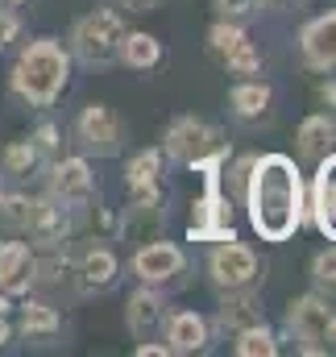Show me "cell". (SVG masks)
<instances>
[{
	"label": "cell",
	"instance_id": "8992f818",
	"mask_svg": "<svg viewBox=\"0 0 336 357\" xmlns=\"http://www.w3.org/2000/svg\"><path fill=\"white\" fill-rule=\"evenodd\" d=\"M75 137H79V146H84L87 154L112 158L125 146V125H121V116L108 104H87L84 112H79V121H75Z\"/></svg>",
	"mask_w": 336,
	"mask_h": 357
},
{
	"label": "cell",
	"instance_id": "3957f363",
	"mask_svg": "<svg viewBox=\"0 0 336 357\" xmlns=\"http://www.w3.org/2000/svg\"><path fill=\"white\" fill-rule=\"evenodd\" d=\"M125 21L116 8H91L87 17L75 21L71 29V50L87 67H112L121 59V42H125Z\"/></svg>",
	"mask_w": 336,
	"mask_h": 357
},
{
	"label": "cell",
	"instance_id": "74e56055",
	"mask_svg": "<svg viewBox=\"0 0 336 357\" xmlns=\"http://www.w3.org/2000/svg\"><path fill=\"white\" fill-rule=\"evenodd\" d=\"M333 349H336V328H333Z\"/></svg>",
	"mask_w": 336,
	"mask_h": 357
},
{
	"label": "cell",
	"instance_id": "1f68e13d",
	"mask_svg": "<svg viewBox=\"0 0 336 357\" xmlns=\"http://www.w3.org/2000/svg\"><path fill=\"white\" fill-rule=\"evenodd\" d=\"M133 354H137V357H167L170 349H167V345H158V341H154V337H150V341H142V345H137V349H133Z\"/></svg>",
	"mask_w": 336,
	"mask_h": 357
},
{
	"label": "cell",
	"instance_id": "d4e9b609",
	"mask_svg": "<svg viewBox=\"0 0 336 357\" xmlns=\"http://www.w3.org/2000/svg\"><path fill=\"white\" fill-rule=\"evenodd\" d=\"M33 204L29 195H0V229L8 233H25L29 220H33Z\"/></svg>",
	"mask_w": 336,
	"mask_h": 357
},
{
	"label": "cell",
	"instance_id": "7a4b0ae2",
	"mask_svg": "<svg viewBox=\"0 0 336 357\" xmlns=\"http://www.w3.org/2000/svg\"><path fill=\"white\" fill-rule=\"evenodd\" d=\"M67 79H71V54L63 50V42L59 38H33L17 54L8 88L29 108H50L67 91Z\"/></svg>",
	"mask_w": 336,
	"mask_h": 357
},
{
	"label": "cell",
	"instance_id": "8d00e7d4",
	"mask_svg": "<svg viewBox=\"0 0 336 357\" xmlns=\"http://www.w3.org/2000/svg\"><path fill=\"white\" fill-rule=\"evenodd\" d=\"M257 4H266V8H278V4H291V0H257Z\"/></svg>",
	"mask_w": 336,
	"mask_h": 357
},
{
	"label": "cell",
	"instance_id": "f546056e",
	"mask_svg": "<svg viewBox=\"0 0 336 357\" xmlns=\"http://www.w3.org/2000/svg\"><path fill=\"white\" fill-rule=\"evenodd\" d=\"M17 38H21V17L8 13V8H0V50H8Z\"/></svg>",
	"mask_w": 336,
	"mask_h": 357
},
{
	"label": "cell",
	"instance_id": "d590c367",
	"mask_svg": "<svg viewBox=\"0 0 336 357\" xmlns=\"http://www.w3.org/2000/svg\"><path fill=\"white\" fill-rule=\"evenodd\" d=\"M0 316H8V295L0 291Z\"/></svg>",
	"mask_w": 336,
	"mask_h": 357
},
{
	"label": "cell",
	"instance_id": "d6986e66",
	"mask_svg": "<svg viewBox=\"0 0 336 357\" xmlns=\"http://www.w3.org/2000/svg\"><path fill=\"white\" fill-rule=\"evenodd\" d=\"M270 100H274V88L261 84V79H241L237 88L229 91V104H233V112H237L241 121L266 116V112H270Z\"/></svg>",
	"mask_w": 336,
	"mask_h": 357
},
{
	"label": "cell",
	"instance_id": "ffe728a7",
	"mask_svg": "<svg viewBox=\"0 0 336 357\" xmlns=\"http://www.w3.org/2000/svg\"><path fill=\"white\" fill-rule=\"evenodd\" d=\"M59 328H63V316H59L50 303L29 299V303L21 307V337H25V341H50V337H59Z\"/></svg>",
	"mask_w": 336,
	"mask_h": 357
},
{
	"label": "cell",
	"instance_id": "7402d4cb",
	"mask_svg": "<svg viewBox=\"0 0 336 357\" xmlns=\"http://www.w3.org/2000/svg\"><path fill=\"white\" fill-rule=\"evenodd\" d=\"M233 354L237 357H274L278 354V341L266 324H253V328H241L233 337Z\"/></svg>",
	"mask_w": 336,
	"mask_h": 357
},
{
	"label": "cell",
	"instance_id": "836d02e7",
	"mask_svg": "<svg viewBox=\"0 0 336 357\" xmlns=\"http://www.w3.org/2000/svg\"><path fill=\"white\" fill-rule=\"evenodd\" d=\"M320 100H324L328 108H336V79H333V84H324V88H320Z\"/></svg>",
	"mask_w": 336,
	"mask_h": 357
},
{
	"label": "cell",
	"instance_id": "2e32d148",
	"mask_svg": "<svg viewBox=\"0 0 336 357\" xmlns=\"http://www.w3.org/2000/svg\"><path fill=\"white\" fill-rule=\"evenodd\" d=\"M167 349L170 354H204L208 349V320L199 316V312H174V316H167Z\"/></svg>",
	"mask_w": 336,
	"mask_h": 357
},
{
	"label": "cell",
	"instance_id": "7c38bea8",
	"mask_svg": "<svg viewBox=\"0 0 336 357\" xmlns=\"http://www.w3.org/2000/svg\"><path fill=\"white\" fill-rule=\"evenodd\" d=\"M121 278V262L112 258V250H87L75 266V291L79 295H108Z\"/></svg>",
	"mask_w": 336,
	"mask_h": 357
},
{
	"label": "cell",
	"instance_id": "cb8c5ba5",
	"mask_svg": "<svg viewBox=\"0 0 336 357\" xmlns=\"http://www.w3.org/2000/svg\"><path fill=\"white\" fill-rule=\"evenodd\" d=\"M162 175V150H142L125 162V183L129 187H150Z\"/></svg>",
	"mask_w": 336,
	"mask_h": 357
},
{
	"label": "cell",
	"instance_id": "5b68a950",
	"mask_svg": "<svg viewBox=\"0 0 336 357\" xmlns=\"http://www.w3.org/2000/svg\"><path fill=\"white\" fill-rule=\"evenodd\" d=\"M162 150H167V158L183 162V167H199L208 154H216V150H224V146H220V133H216L208 121H199V116H178L167 129Z\"/></svg>",
	"mask_w": 336,
	"mask_h": 357
},
{
	"label": "cell",
	"instance_id": "e575fe53",
	"mask_svg": "<svg viewBox=\"0 0 336 357\" xmlns=\"http://www.w3.org/2000/svg\"><path fill=\"white\" fill-rule=\"evenodd\" d=\"M8 337H13V328H8V320H4V316H0V349H4V345H8Z\"/></svg>",
	"mask_w": 336,
	"mask_h": 357
},
{
	"label": "cell",
	"instance_id": "4316f807",
	"mask_svg": "<svg viewBox=\"0 0 336 357\" xmlns=\"http://www.w3.org/2000/svg\"><path fill=\"white\" fill-rule=\"evenodd\" d=\"M224 67H229V75H241V79H253V75H261V54L253 50V42H241L229 59H224Z\"/></svg>",
	"mask_w": 336,
	"mask_h": 357
},
{
	"label": "cell",
	"instance_id": "5bb4252c",
	"mask_svg": "<svg viewBox=\"0 0 336 357\" xmlns=\"http://www.w3.org/2000/svg\"><path fill=\"white\" fill-rule=\"evenodd\" d=\"M33 250L25 241H0V291L4 295H21L33 287Z\"/></svg>",
	"mask_w": 336,
	"mask_h": 357
},
{
	"label": "cell",
	"instance_id": "9a60e30c",
	"mask_svg": "<svg viewBox=\"0 0 336 357\" xmlns=\"http://www.w3.org/2000/svg\"><path fill=\"white\" fill-rule=\"evenodd\" d=\"M303 63L312 71H333L336 67V8L316 17L303 29Z\"/></svg>",
	"mask_w": 336,
	"mask_h": 357
},
{
	"label": "cell",
	"instance_id": "4fadbf2b",
	"mask_svg": "<svg viewBox=\"0 0 336 357\" xmlns=\"http://www.w3.org/2000/svg\"><path fill=\"white\" fill-rule=\"evenodd\" d=\"M312 216L320 225V233L336 241V154L320 158V171L312 183Z\"/></svg>",
	"mask_w": 336,
	"mask_h": 357
},
{
	"label": "cell",
	"instance_id": "d6a6232c",
	"mask_svg": "<svg viewBox=\"0 0 336 357\" xmlns=\"http://www.w3.org/2000/svg\"><path fill=\"white\" fill-rule=\"evenodd\" d=\"M121 8H129V13H154L158 0H121Z\"/></svg>",
	"mask_w": 336,
	"mask_h": 357
},
{
	"label": "cell",
	"instance_id": "6da1fadb",
	"mask_svg": "<svg viewBox=\"0 0 336 357\" xmlns=\"http://www.w3.org/2000/svg\"><path fill=\"white\" fill-rule=\"evenodd\" d=\"M245 208L261 241H287L303 220V178L295 158L287 154L253 158L245 178Z\"/></svg>",
	"mask_w": 336,
	"mask_h": 357
},
{
	"label": "cell",
	"instance_id": "52a82bcc",
	"mask_svg": "<svg viewBox=\"0 0 336 357\" xmlns=\"http://www.w3.org/2000/svg\"><path fill=\"white\" fill-rule=\"evenodd\" d=\"M212 282L220 287V291H241V287H253L257 278H261V270H257V254H253L250 245H241L237 237H229V241H220L216 250H212Z\"/></svg>",
	"mask_w": 336,
	"mask_h": 357
},
{
	"label": "cell",
	"instance_id": "ba28073f",
	"mask_svg": "<svg viewBox=\"0 0 336 357\" xmlns=\"http://www.w3.org/2000/svg\"><path fill=\"white\" fill-rule=\"evenodd\" d=\"M183 266H187L183 250H178L174 241H162V237H154V241L137 245V254H133V274H137L146 287H167V282H178Z\"/></svg>",
	"mask_w": 336,
	"mask_h": 357
},
{
	"label": "cell",
	"instance_id": "8fae6325",
	"mask_svg": "<svg viewBox=\"0 0 336 357\" xmlns=\"http://www.w3.org/2000/svg\"><path fill=\"white\" fill-rule=\"evenodd\" d=\"M91 167H87L84 158H63V162H54L50 167V199H59V204H71V208H79L84 199H91Z\"/></svg>",
	"mask_w": 336,
	"mask_h": 357
},
{
	"label": "cell",
	"instance_id": "30bf717a",
	"mask_svg": "<svg viewBox=\"0 0 336 357\" xmlns=\"http://www.w3.org/2000/svg\"><path fill=\"white\" fill-rule=\"evenodd\" d=\"M167 303H162V295L154 291V287H142V291H133L129 295V307H125V324H129V333L137 337V341H150V337H158L162 333V324H167Z\"/></svg>",
	"mask_w": 336,
	"mask_h": 357
},
{
	"label": "cell",
	"instance_id": "277c9868",
	"mask_svg": "<svg viewBox=\"0 0 336 357\" xmlns=\"http://www.w3.org/2000/svg\"><path fill=\"white\" fill-rule=\"evenodd\" d=\"M287 328L299 345V354H328L333 349V328H336V312L328 307L324 295H299L287 307Z\"/></svg>",
	"mask_w": 336,
	"mask_h": 357
},
{
	"label": "cell",
	"instance_id": "4dcf8cb0",
	"mask_svg": "<svg viewBox=\"0 0 336 357\" xmlns=\"http://www.w3.org/2000/svg\"><path fill=\"white\" fill-rule=\"evenodd\" d=\"M253 0H216V13L224 17V21H241V17H250Z\"/></svg>",
	"mask_w": 336,
	"mask_h": 357
},
{
	"label": "cell",
	"instance_id": "9c48e42d",
	"mask_svg": "<svg viewBox=\"0 0 336 357\" xmlns=\"http://www.w3.org/2000/svg\"><path fill=\"white\" fill-rule=\"evenodd\" d=\"M25 233H29L33 245H42V250H63L67 237L79 233V229H75V208H71V204H59V199H38V204H33V220H29Z\"/></svg>",
	"mask_w": 336,
	"mask_h": 357
},
{
	"label": "cell",
	"instance_id": "f35d334b",
	"mask_svg": "<svg viewBox=\"0 0 336 357\" xmlns=\"http://www.w3.org/2000/svg\"><path fill=\"white\" fill-rule=\"evenodd\" d=\"M8 4H25V0H8Z\"/></svg>",
	"mask_w": 336,
	"mask_h": 357
},
{
	"label": "cell",
	"instance_id": "f1b7e54d",
	"mask_svg": "<svg viewBox=\"0 0 336 357\" xmlns=\"http://www.w3.org/2000/svg\"><path fill=\"white\" fill-rule=\"evenodd\" d=\"M29 137H33V146H38V154H42V158H50V154L59 150V129H54L50 121H46V125H38Z\"/></svg>",
	"mask_w": 336,
	"mask_h": 357
},
{
	"label": "cell",
	"instance_id": "e0dca14e",
	"mask_svg": "<svg viewBox=\"0 0 336 357\" xmlns=\"http://www.w3.org/2000/svg\"><path fill=\"white\" fill-rule=\"evenodd\" d=\"M253 324H266V320H261V303H257L253 287L224 291V299H220V328L237 337L241 328H253Z\"/></svg>",
	"mask_w": 336,
	"mask_h": 357
},
{
	"label": "cell",
	"instance_id": "83f0119b",
	"mask_svg": "<svg viewBox=\"0 0 336 357\" xmlns=\"http://www.w3.org/2000/svg\"><path fill=\"white\" fill-rule=\"evenodd\" d=\"M312 278H316L320 291L336 295V245H328V250L316 254V262H312Z\"/></svg>",
	"mask_w": 336,
	"mask_h": 357
},
{
	"label": "cell",
	"instance_id": "484cf974",
	"mask_svg": "<svg viewBox=\"0 0 336 357\" xmlns=\"http://www.w3.org/2000/svg\"><path fill=\"white\" fill-rule=\"evenodd\" d=\"M241 42H250L245 29H241V21H224V17H220V21L208 29V50H212L216 59H229Z\"/></svg>",
	"mask_w": 336,
	"mask_h": 357
},
{
	"label": "cell",
	"instance_id": "ac0fdd59",
	"mask_svg": "<svg viewBox=\"0 0 336 357\" xmlns=\"http://www.w3.org/2000/svg\"><path fill=\"white\" fill-rule=\"evenodd\" d=\"M295 142H299V154H303V158L320 162V158L333 150V142H336V121L328 116V112H312V116L299 125Z\"/></svg>",
	"mask_w": 336,
	"mask_h": 357
},
{
	"label": "cell",
	"instance_id": "603a6c76",
	"mask_svg": "<svg viewBox=\"0 0 336 357\" xmlns=\"http://www.w3.org/2000/svg\"><path fill=\"white\" fill-rule=\"evenodd\" d=\"M42 162V154H38V146H33V137H21V142H8L4 146V154H0V167L8 171V175L25 178L33 167Z\"/></svg>",
	"mask_w": 336,
	"mask_h": 357
},
{
	"label": "cell",
	"instance_id": "44dd1931",
	"mask_svg": "<svg viewBox=\"0 0 336 357\" xmlns=\"http://www.w3.org/2000/svg\"><path fill=\"white\" fill-rule=\"evenodd\" d=\"M158 59H162V42L154 33H125V42H121V63L125 67L150 71V67H158Z\"/></svg>",
	"mask_w": 336,
	"mask_h": 357
}]
</instances>
